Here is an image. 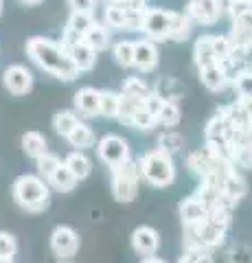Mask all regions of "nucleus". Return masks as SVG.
Wrapping results in <instances>:
<instances>
[{
  "label": "nucleus",
  "instance_id": "nucleus-1",
  "mask_svg": "<svg viewBox=\"0 0 252 263\" xmlns=\"http://www.w3.org/2000/svg\"><path fill=\"white\" fill-rule=\"evenodd\" d=\"M27 57L33 62L40 70L48 72L51 77L60 79V81H75L79 77V70L75 62L70 60L68 48L62 42H55V40H48L42 35H35L27 40Z\"/></svg>",
  "mask_w": 252,
  "mask_h": 263
},
{
  "label": "nucleus",
  "instance_id": "nucleus-2",
  "mask_svg": "<svg viewBox=\"0 0 252 263\" xmlns=\"http://www.w3.org/2000/svg\"><path fill=\"white\" fill-rule=\"evenodd\" d=\"M11 195L13 202L22 211L31 213V215L44 213L51 206V186L37 174H22L15 178L11 186Z\"/></svg>",
  "mask_w": 252,
  "mask_h": 263
},
{
  "label": "nucleus",
  "instance_id": "nucleus-3",
  "mask_svg": "<svg viewBox=\"0 0 252 263\" xmlns=\"http://www.w3.org/2000/svg\"><path fill=\"white\" fill-rule=\"evenodd\" d=\"M138 169L145 182H149L156 189H167L176 182V162L173 156L167 154L165 149H149L141 156L138 160Z\"/></svg>",
  "mask_w": 252,
  "mask_h": 263
},
{
  "label": "nucleus",
  "instance_id": "nucleus-4",
  "mask_svg": "<svg viewBox=\"0 0 252 263\" xmlns=\"http://www.w3.org/2000/svg\"><path fill=\"white\" fill-rule=\"evenodd\" d=\"M112 171V195L114 200L121 204L132 202L136 193H138V182H141V169H138V162L134 158H129L127 162H123L117 169Z\"/></svg>",
  "mask_w": 252,
  "mask_h": 263
},
{
  "label": "nucleus",
  "instance_id": "nucleus-5",
  "mask_svg": "<svg viewBox=\"0 0 252 263\" xmlns=\"http://www.w3.org/2000/svg\"><path fill=\"white\" fill-rule=\"evenodd\" d=\"M176 11L160 9V7H147L145 9V20H143V33L151 42H162V40L171 37V27H173Z\"/></svg>",
  "mask_w": 252,
  "mask_h": 263
},
{
  "label": "nucleus",
  "instance_id": "nucleus-6",
  "mask_svg": "<svg viewBox=\"0 0 252 263\" xmlns=\"http://www.w3.org/2000/svg\"><path fill=\"white\" fill-rule=\"evenodd\" d=\"M96 154H99V160L103 164H108L110 169H117L132 158V154H129V143L119 134H105L103 138H99V143H96Z\"/></svg>",
  "mask_w": 252,
  "mask_h": 263
},
{
  "label": "nucleus",
  "instance_id": "nucleus-7",
  "mask_svg": "<svg viewBox=\"0 0 252 263\" xmlns=\"http://www.w3.org/2000/svg\"><path fill=\"white\" fill-rule=\"evenodd\" d=\"M81 248V239L79 233L75 228H70L66 224H60L53 228L51 233V252L57 257L60 261H70Z\"/></svg>",
  "mask_w": 252,
  "mask_h": 263
},
{
  "label": "nucleus",
  "instance_id": "nucleus-8",
  "mask_svg": "<svg viewBox=\"0 0 252 263\" xmlns=\"http://www.w3.org/2000/svg\"><path fill=\"white\" fill-rule=\"evenodd\" d=\"M33 72L22 64H11L3 70V86L13 97H24L33 88Z\"/></svg>",
  "mask_w": 252,
  "mask_h": 263
},
{
  "label": "nucleus",
  "instance_id": "nucleus-9",
  "mask_svg": "<svg viewBox=\"0 0 252 263\" xmlns=\"http://www.w3.org/2000/svg\"><path fill=\"white\" fill-rule=\"evenodd\" d=\"M184 13L191 18V22L213 27L224 13V0H189Z\"/></svg>",
  "mask_w": 252,
  "mask_h": 263
},
{
  "label": "nucleus",
  "instance_id": "nucleus-10",
  "mask_svg": "<svg viewBox=\"0 0 252 263\" xmlns=\"http://www.w3.org/2000/svg\"><path fill=\"white\" fill-rule=\"evenodd\" d=\"M160 60V53H158V46L156 42L151 40H136L134 42V68L138 72H153L158 66Z\"/></svg>",
  "mask_w": 252,
  "mask_h": 263
},
{
  "label": "nucleus",
  "instance_id": "nucleus-11",
  "mask_svg": "<svg viewBox=\"0 0 252 263\" xmlns=\"http://www.w3.org/2000/svg\"><path fill=\"white\" fill-rule=\"evenodd\" d=\"M75 112L86 119L101 117V90L92 86L79 88L75 92Z\"/></svg>",
  "mask_w": 252,
  "mask_h": 263
},
{
  "label": "nucleus",
  "instance_id": "nucleus-12",
  "mask_svg": "<svg viewBox=\"0 0 252 263\" xmlns=\"http://www.w3.org/2000/svg\"><path fill=\"white\" fill-rule=\"evenodd\" d=\"M132 248L141 257H153L160 250V235L156 228L151 226H138L132 233Z\"/></svg>",
  "mask_w": 252,
  "mask_h": 263
},
{
  "label": "nucleus",
  "instance_id": "nucleus-13",
  "mask_svg": "<svg viewBox=\"0 0 252 263\" xmlns=\"http://www.w3.org/2000/svg\"><path fill=\"white\" fill-rule=\"evenodd\" d=\"M246 193H248L246 178L239 174L237 167H232L228 174L222 178V200L232 204V206H237L243 197H246Z\"/></svg>",
  "mask_w": 252,
  "mask_h": 263
},
{
  "label": "nucleus",
  "instance_id": "nucleus-14",
  "mask_svg": "<svg viewBox=\"0 0 252 263\" xmlns=\"http://www.w3.org/2000/svg\"><path fill=\"white\" fill-rule=\"evenodd\" d=\"M200 81L210 92H222V90L230 84V75H228V70H226V66L219 62V64H210V66L200 68Z\"/></svg>",
  "mask_w": 252,
  "mask_h": 263
},
{
  "label": "nucleus",
  "instance_id": "nucleus-15",
  "mask_svg": "<svg viewBox=\"0 0 252 263\" xmlns=\"http://www.w3.org/2000/svg\"><path fill=\"white\" fill-rule=\"evenodd\" d=\"M178 211H180V219H182L184 228L200 224V221L206 219V215H208V206L198 195H191V197H186V200H182Z\"/></svg>",
  "mask_w": 252,
  "mask_h": 263
},
{
  "label": "nucleus",
  "instance_id": "nucleus-16",
  "mask_svg": "<svg viewBox=\"0 0 252 263\" xmlns=\"http://www.w3.org/2000/svg\"><path fill=\"white\" fill-rule=\"evenodd\" d=\"M68 53H70V60L75 62L79 72H88V70L94 68V64H96V51L88 46L84 40H79V42H75V44H70L68 46Z\"/></svg>",
  "mask_w": 252,
  "mask_h": 263
},
{
  "label": "nucleus",
  "instance_id": "nucleus-17",
  "mask_svg": "<svg viewBox=\"0 0 252 263\" xmlns=\"http://www.w3.org/2000/svg\"><path fill=\"white\" fill-rule=\"evenodd\" d=\"M193 62L198 66V70L204 68V66H210V64H219L215 57V48H213V35H200L195 40Z\"/></svg>",
  "mask_w": 252,
  "mask_h": 263
},
{
  "label": "nucleus",
  "instance_id": "nucleus-18",
  "mask_svg": "<svg viewBox=\"0 0 252 263\" xmlns=\"http://www.w3.org/2000/svg\"><path fill=\"white\" fill-rule=\"evenodd\" d=\"M46 182H48V186H51V189H55L57 193H70V191H75V189H77L79 180L75 178V174H72L66 164L62 162L60 167L55 169L51 176H48Z\"/></svg>",
  "mask_w": 252,
  "mask_h": 263
},
{
  "label": "nucleus",
  "instance_id": "nucleus-19",
  "mask_svg": "<svg viewBox=\"0 0 252 263\" xmlns=\"http://www.w3.org/2000/svg\"><path fill=\"white\" fill-rule=\"evenodd\" d=\"M20 145H22L24 156L31 160H37L40 156H44L48 152V141H46L44 134H40V132H27V134H22Z\"/></svg>",
  "mask_w": 252,
  "mask_h": 263
},
{
  "label": "nucleus",
  "instance_id": "nucleus-20",
  "mask_svg": "<svg viewBox=\"0 0 252 263\" xmlns=\"http://www.w3.org/2000/svg\"><path fill=\"white\" fill-rule=\"evenodd\" d=\"M64 164L75 174V178L79 180H86L88 176L92 174V160L88 158V154L86 152H81V149H75V152H70L66 158H64Z\"/></svg>",
  "mask_w": 252,
  "mask_h": 263
},
{
  "label": "nucleus",
  "instance_id": "nucleus-21",
  "mask_svg": "<svg viewBox=\"0 0 252 263\" xmlns=\"http://www.w3.org/2000/svg\"><path fill=\"white\" fill-rule=\"evenodd\" d=\"M84 42L90 46V48H94L96 53H101V51H105V48L110 46V29L105 27L103 22H92V27L88 29L86 33H84Z\"/></svg>",
  "mask_w": 252,
  "mask_h": 263
},
{
  "label": "nucleus",
  "instance_id": "nucleus-22",
  "mask_svg": "<svg viewBox=\"0 0 252 263\" xmlns=\"http://www.w3.org/2000/svg\"><path fill=\"white\" fill-rule=\"evenodd\" d=\"M66 141H68L70 147H75V149L84 152V149H88V147L96 145V136H94V129L88 125V123L79 121L77 125H75V129H72L70 134L66 136Z\"/></svg>",
  "mask_w": 252,
  "mask_h": 263
},
{
  "label": "nucleus",
  "instance_id": "nucleus-23",
  "mask_svg": "<svg viewBox=\"0 0 252 263\" xmlns=\"http://www.w3.org/2000/svg\"><path fill=\"white\" fill-rule=\"evenodd\" d=\"M92 13H79V11H70L68 15V22H66V29L64 33L66 35H72V37H84V33L92 27Z\"/></svg>",
  "mask_w": 252,
  "mask_h": 263
},
{
  "label": "nucleus",
  "instance_id": "nucleus-24",
  "mask_svg": "<svg viewBox=\"0 0 252 263\" xmlns=\"http://www.w3.org/2000/svg\"><path fill=\"white\" fill-rule=\"evenodd\" d=\"M151 90L162 99V101H173V103H178V99L182 95V86L178 84L176 77H160Z\"/></svg>",
  "mask_w": 252,
  "mask_h": 263
},
{
  "label": "nucleus",
  "instance_id": "nucleus-25",
  "mask_svg": "<svg viewBox=\"0 0 252 263\" xmlns=\"http://www.w3.org/2000/svg\"><path fill=\"white\" fill-rule=\"evenodd\" d=\"M121 92H123L125 97H129V99H134V101H147L153 90L147 84H145L141 77H127L123 81V88H121Z\"/></svg>",
  "mask_w": 252,
  "mask_h": 263
},
{
  "label": "nucleus",
  "instance_id": "nucleus-26",
  "mask_svg": "<svg viewBox=\"0 0 252 263\" xmlns=\"http://www.w3.org/2000/svg\"><path fill=\"white\" fill-rule=\"evenodd\" d=\"M81 119L77 117L75 110H60V112H55V117H53V129L57 132V136L66 138L70 132L75 129V125Z\"/></svg>",
  "mask_w": 252,
  "mask_h": 263
},
{
  "label": "nucleus",
  "instance_id": "nucleus-27",
  "mask_svg": "<svg viewBox=\"0 0 252 263\" xmlns=\"http://www.w3.org/2000/svg\"><path fill=\"white\" fill-rule=\"evenodd\" d=\"M158 125L162 127H167V129H171L176 127L178 123L182 121V112H180V105L173 103V101H165L160 105V110H158Z\"/></svg>",
  "mask_w": 252,
  "mask_h": 263
},
{
  "label": "nucleus",
  "instance_id": "nucleus-28",
  "mask_svg": "<svg viewBox=\"0 0 252 263\" xmlns=\"http://www.w3.org/2000/svg\"><path fill=\"white\" fill-rule=\"evenodd\" d=\"M158 125V119H156V114H153L147 105H145L143 101L141 103H136V110H134V121H132V127L136 129H141V132H147L151 127H156Z\"/></svg>",
  "mask_w": 252,
  "mask_h": 263
},
{
  "label": "nucleus",
  "instance_id": "nucleus-29",
  "mask_svg": "<svg viewBox=\"0 0 252 263\" xmlns=\"http://www.w3.org/2000/svg\"><path fill=\"white\" fill-rule=\"evenodd\" d=\"M121 110V92L114 90H101V117L117 119Z\"/></svg>",
  "mask_w": 252,
  "mask_h": 263
},
{
  "label": "nucleus",
  "instance_id": "nucleus-30",
  "mask_svg": "<svg viewBox=\"0 0 252 263\" xmlns=\"http://www.w3.org/2000/svg\"><path fill=\"white\" fill-rule=\"evenodd\" d=\"M103 24L110 31H125V7L108 5L103 11Z\"/></svg>",
  "mask_w": 252,
  "mask_h": 263
},
{
  "label": "nucleus",
  "instance_id": "nucleus-31",
  "mask_svg": "<svg viewBox=\"0 0 252 263\" xmlns=\"http://www.w3.org/2000/svg\"><path fill=\"white\" fill-rule=\"evenodd\" d=\"M114 60L121 68H134V42L132 40H119L114 44Z\"/></svg>",
  "mask_w": 252,
  "mask_h": 263
},
{
  "label": "nucleus",
  "instance_id": "nucleus-32",
  "mask_svg": "<svg viewBox=\"0 0 252 263\" xmlns=\"http://www.w3.org/2000/svg\"><path fill=\"white\" fill-rule=\"evenodd\" d=\"M158 147L165 149L167 154H180L184 149V136L180 132H162L158 136Z\"/></svg>",
  "mask_w": 252,
  "mask_h": 263
},
{
  "label": "nucleus",
  "instance_id": "nucleus-33",
  "mask_svg": "<svg viewBox=\"0 0 252 263\" xmlns=\"http://www.w3.org/2000/svg\"><path fill=\"white\" fill-rule=\"evenodd\" d=\"M191 29H193V22L186 13H178L176 11V18H173V27H171V42H184L186 37L191 35Z\"/></svg>",
  "mask_w": 252,
  "mask_h": 263
},
{
  "label": "nucleus",
  "instance_id": "nucleus-34",
  "mask_svg": "<svg viewBox=\"0 0 252 263\" xmlns=\"http://www.w3.org/2000/svg\"><path fill=\"white\" fill-rule=\"evenodd\" d=\"M230 84L239 99H252V70H239L237 75H232Z\"/></svg>",
  "mask_w": 252,
  "mask_h": 263
},
{
  "label": "nucleus",
  "instance_id": "nucleus-35",
  "mask_svg": "<svg viewBox=\"0 0 252 263\" xmlns=\"http://www.w3.org/2000/svg\"><path fill=\"white\" fill-rule=\"evenodd\" d=\"M64 160L60 158L57 154H51V152H46L44 156H40V158L35 160V167H37V176H42L44 180H48V176L53 174L55 169L60 167Z\"/></svg>",
  "mask_w": 252,
  "mask_h": 263
},
{
  "label": "nucleus",
  "instance_id": "nucleus-36",
  "mask_svg": "<svg viewBox=\"0 0 252 263\" xmlns=\"http://www.w3.org/2000/svg\"><path fill=\"white\" fill-rule=\"evenodd\" d=\"M224 11L228 13V18L235 22L237 18H241V15L252 13V11H250V0H226Z\"/></svg>",
  "mask_w": 252,
  "mask_h": 263
},
{
  "label": "nucleus",
  "instance_id": "nucleus-37",
  "mask_svg": "<svg viewBox=\"0 0 252 263\" xmlns=\"http://www.w3.org/2000/svg\"><path fill=\"white\" fill-rule=\"evenodd\" d=\"M18 252V241L11 233L0 230V259H13Z\"/></svg>",
  "mask_w": 252,
  "mask_h": 263
},
{
  "label": "nucleus",
  "instance_id": "nucleus-38",
  "mask_svg": "<svg viewBox=\"0 0 252 263\" xmlns=\"http://www.w3.org/2000/svg\"><path fill=\"white\" fill-rule=\"evenodd\" d=\"M224 263H252V250L248 246H237V248L226 257Z\"/></svg>",
  "mask_w": 252,
  "mask_h": 263
},
{
  "label": "nucleus",
  "instance_id": "nucleus-39",
  "mask_svg": "<svg viewBox=\"0 0 252 263\" xmlns=\"http://www.w3.org/2000/svg\"><path fill=\"white\" fill-rule=\"evenodd\" d=\"M70 11H79V13H94L96 0H66Z\"/></svg>",
  "mask_w": 252,
  "mask_h": 263
},
{
  "label": "nucleus",
  "instance_id": "nucleus-40",
  "mask_svg": "<svg viewBox=\"0 0 252 263\" xmlns=\"http://www.w3.org/2000/svg\"><path fill=\"white\" fill-rule=\"evenodd\" d=\"M141 263H167L165 259H160V257H156V254H153V257H145Z\"/></svg>",
  "mask_w": 252,
  "mask_h": 263
},
{
  "label": "nucleus",
  "instance_id": "nucleus-41",
  "mask_svg": "<svg viewBox=\"0 0 252 263\" xmlns=\"http://www.w3.org/2000/svg\"><path fill=\"white\" fill-rule=\"evenodd\" d=\"M22 5H31V7H35V5H40V3H44V0H20Z\"/></svg>",
  "mask_w": 252,
  "mask_h": 263
},
{
  "label": "nucleus",
  "instance_id": "nucleus-42",
  "mask_svg": "<svg viewBox=\"0 0 252 263\" xmlns=\"http://www.w3.org/2000/svg\"><path fill=\"white\" fill-rule=\"evenodd\" d=\"M0 263H13V259H0Z\"/></svg>",
  "mask_w": 252,
  "mask_h": 263
},
{
  "label": "nucleus",
  "instance_id": "nucleus-43",
  "mask_svg": "<svg viewBox=\"0 0 252 263\" xmlns=\"http://www.w3.org/2000/svg\"><path fill=\"white\" fill-rule=\"evenodd\" d=\"M0 15H3V0H0Z\"/></svg>",
  "mask_w": 252,
  "mask_h": 263
},
{
  "label": "nucleus",
  "instance_id": "nucleus-44",
  "mask_svg": "<svg viewBox=\"0 0 252 263\" xmlns=\"http://www.w3.org/2000/svg\"><path fill=\"white\" fill-rule=\"evenodd\" d=\"M250 11H252V0H250Z\"/></svg>",
  "mask_w": 252,
  "mask_h": 263
}]
</instances>
